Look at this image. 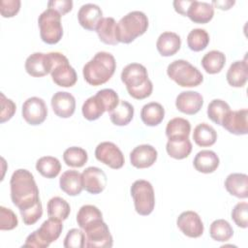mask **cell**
<instances>
[{
  "label": "cell",
  "instance_id": "c3c4849f",
  "mask_svg": "<svg viewBox=\"0 0 248 248\" xmlns=\"http://www.w3.org/2000/svg\"><path fill=\"white\" fill-rule=\"evenodd\" d=\"M21 2L19 0H1L0 1V13L3 17L15 16L19 9Z\"/></svg>",
  "mask_w": 248,
  "mask_h": 248
},
{
  "label": "cell",
  "instance_id": "2e32d148",
  "mask_svg": "<svg viewBox=\"0 0 248 248\" xmlns=\"http://www.w3.org/2000/svg\"><path fill=\"white\" fill-rule=\"evenodd\" d=\"M25 70L34 78H41L50 74L51 61L48 53L34 52L25 60Z\"/></svg>",
  "mask_w": 248,
  "mask_h": 248
},
{
  "label": "cell",
  "instance_id": "f907efd6",
  "mask_svg": "<svg viewBox=\"0 0 248 248\" xmlns=\"http://www.w3.org/2000/svg\"><path fill=\"white\" fill-rule=\"evenodd\" d=\"M191 2H192V0H175V1H173L172 4H173V8H174L175 12L186 16V13L188 11V8H189Z\"/></svg>",
  "mask_w": 248,
  "mask_h": 248
},
{
  "label": "cell",
  "instance_id": "7c38bea8",
  "mask_svg": "<svg viewBox=\"0 0 248 248\" xmlns=\"http://www.w3.org/2000/svg\"><path fill=\"white\" fill-rule=\"evenodd\" d=\"M21 113L28 124L33 126L40 125L47 116V108L42 98L31 97L23 103Z\"/></svg>",
  "mask_w": 248,
  "mask_h": 248
},
{
  "label": "cell",
  "instance_id": "7a4b0ae2",
  "mask_svg": "<svg viewBox=\"0 0 248 248\" xmlns=\"http://www.w3.org/2000/svg\"><path fill=\"white\" fill-rule=\"evenodd\" d=\"M121 80L134 99L142 100L152 93L153 84L148 78L147 70L140 63H131L124 67L121 72Z\"/></svg>",
  "mask_w": 248,
  "mask_h": 248
},
{
  "label": "cell",
  "instance_id": "d6986e66",
  "mask_svg": "<svg viewBox=\"0 0 248 248\" xmlns=\"http://www.w3.org/2000/svg\"><path fill=\"white\" fill-rule=\"evenodd\" d=\"M50 103L54 113L61 118H69L75 112L76 99L69 92L58 91L54 93Z\"/></svg>",
  "mask_w": 248,
  "mask_h": 248
},
{
  "label": "cell",
  "instance_id": "ab89813d",
  "mask_svg": "<svg viewBox=\"0 0 248 248\" xmlns=\"http://www.w3.org/2000/svg\"><path fill=\"white\" fill-rule=\"evenodd\" d=\"M230 110L231 108L227 102L221 99H214L208 104L207 116L215 124L222 125L224 117Z\"/></svg>",
  "mask_w": 248,
  "mask_h": 248
},
{
  "label": "cell",
  "instance_id": "d590c367",
  "mask_svg": "<svg viewBox=\"0 0 248 248\" xmlns=\"http://www.w3.org/2000/svg\"><path fill=\"white\" fill-rule=\"evenodd\" d=\"M36 170L46 178L56 177L61 170L59 160L52 156L41 157L36 163Z\"/></svg>",
  "mask_w": 248,
  "mask_h": 248
},
{
  "label": "cell",
  "instance_id": "44dd1931",
  "mask_svg": "<svg viewBox=\"0 0 248 248\" xmlns=\"http://www.w3.org/2000/svg\"><path fill=\"white\" fill-rule=\"evenodd\" d=\"M214 16V7L207 2H200L192 0L186 16H188L195 23H207Z\"/></svg>",
  "mask_w": 248,
  "mask_h": 248
},
{
  "label": "cell",
  "instance_id": "277c9868",
  "mask_svg": "<svg viewBox=\"0 0 248 248\" xmlns=\"http://www.w3.org/2000/svg\"><path fill=\"white\" fill-rule=\"evenodd\" d=\"M148 18L140 11H133L124 16L116 24V37L119 43L130 44L145 33Z\"/></svg>",
  "mask_w": 248,
  "mask_h": 248
},
{
  "label": "cell",
  "instance_id": "f35d334b",
  "mask_svg": "<svg viewBox=\"0 0 248 248\" xmlns=\"http://www.w3.org/2000/svg\"><path fill=\"white\" fill-rule=\"evenodd\" d=\"M63 160L69 167L81 168L86 164L88 155L83 148L78 146H72L64 151Z\"/></svg>",
  "mask_w": 248,
  "mask_h": 248
},
{
  "label": "cell",
  "instance_id": "7dc6e473",
  "mask_svg": "<svg viewBox=\"0 0 248 248\" xmlns=\"http://www.w3.org/2000/svg\"><path fill=\"white\" fill-rule=\"evenodd\" d=\"M0 96H1L0 122L4 123V122L10 120L14 116V114L16 110V106L11 99L6 98L3 93H0Z\"/></svg>",
  "mask_w": 248,
  "mask_h": 248
},
{
  "label": "cell",
  "instance_id": "e575fe53",
  "mask_svg": "<svg viewBox=\"0 0 248 248\" xmlns=\"http://www.w3.org/2000/svg\"><path fill=\"white\" fill-rule=\"evenodd\" d=\"M70 204L61 197H53L47 202V215L50 218L64 221L70 215Z\"/></svg>",
  "mask_w": 248,
  "mask_h": 248
},
{
  "label": "cell",
  "instance_id": "5bb4252c",
  "mask_svg": "<svg viewBox=\"0 0 248 248\" xmlns=\"http://www.w3.org/2000/svg\"><path fill=\"white\" fill-rule=\"evenodd\" d=\"M83 189L90 194L97 195L103 192L107 186V175L103 170L97 167H88L82 173Z\"/></svg>",
  "mask_w": 248,
  "mask_h": 248
},
{
  "label": "cell",
  "instance_id": "ba28073f",
  "mask_svg": "<svg viewBox=\"0 0 248 248\" xmlns=\"http://www.w3.org/2000/svg\"><path fill=\"white\" fill-rule=\"evenodd\" d=\"M51 61L50 76L53 82L61 87H72L78 80L75 69L70 65L68 58L61 52H48Z\"/></svg>",
  "mask_w": 248,
  "mask_h": 248
},
{
  "label": "cell",
  "instance_id": "ac0fdd59",
  "mask_svg": "<svg viewBox=\"0 0 248 248\" xmlns=\"http://www.w3.org/2000/svg\"><path fill=\"white\" fill-rule=\"evenodd\" d=\"M157 150L150 144H140L135 147L130 153L132 166L137 169L151 167L157 160Z\"/></svg>",
  "mask_w": 248,
  "mask_h": 248
},
{
  "label": "cell",
  "instance_id": "681fc988",
  "mask_svg": "<svg viewBox=\"0 0 248 248\" xmlns=\"http://www.w3.org/2000/svg\"><path fill=\"white\" fill-rule=\"evenodd\" d=\"M48 8L57 11L61 16L69 13L73 9V1L71 0H51L47 2Z\"/></svg>",
  "mask_w": 248,
  "mask_h": 248
},
{
  "label": "cell",
  "instance_id": "ffe728a7",
  "mask_svg": "<svg viewBox=\"0 0 248 248\" xmlns=\"http://www.w3.org/2000/svg\"><path fill=\"white\" fill-rule=\"evenodd\" d=\"M103 18L101 8L92 3L82 5L78 12V19L79 24L86 30L96 31V28Z\"/></svg>",
  "mask_w": 248,
  "mask_h": 248
},
{
  "label": "cell",
  "instance_id": "9c48e42d",
  "mask_svg": "<svg viewBox=\"0 0 248 248\" xmlns=\"http://www.w3.org/2000/svg\"><path fill=\"white\" fill-rule=\"evenodd\" d=\"M130 191L136 211L142 216L149 215L155 206V195L151 183L144 179L136 180Z\"/></svg>",
  "mask_w": 248,
  "mask_h": 248
},
{
  "label": "cell",
  "instance_id": "60d3db41",
  "mask_svg": "<svg viewBox=\"0 0 248 248\" xmlns=\"http://www.w3.org/2000/svg\"><path fill=\"white\" fill-rule=\"evenodd\" d=\"M209 44L208 33L202 28L191 30L187 36V45L193 51L203 50Z\"/></svg>",
  "mask_w": 248,
  "mask_h": 248
},
{
  "label": "cell",
  "instance_id": "3957f363",
  "mask_svg": "<svg viewBox=\"0 0 248 248\" xmlns=\"http://www.w3.org/2000/svg\"><path fill=\"white\" fill-rule=\"evenodd\" d=\"M116 69L115 58L107 51L97 52L82 69L85 81L93 86L106 83L110 79Z\"/></svg>",
  "mask_w": 248,
  "mask_h": 248
},
{
  "label": "cell",
  "instance_id": "836d02e7",
  "mask_svg": "<svg viewBox=\"0 0 248 248\" xmlns=\"http://www.w3.org/2000/svg\"><path fill=\"white\" fill-rule=\"evenodd\" d=\"M82 115L85 119L89 121H93L98 119L100 116L104 114L106 110V107L102 100L97 96H91L89 97L82 105L81 108Z\"/></svg>",
  "mask_w": 248,
  "mask_h": 248
},
{
  "label": "cell",
  "instance_id": "52a82bcc",
  "mask_svg": "<svg viewBox=\"0 0 248 248\" xmlns=\"http://www.w3.org/2000/svg\"><path fill=\"white\" fill-rule=\"evenodd\" d=\"M61 15L51 9L45 10L38 18L40 36L43 42L48 45L57 44L63 36V27L61 24Z\"/></svg>",
  "mask_w": 248,
  "mask_h": 248
},
{
  "label": "cell",
  "instance_id": "8992f818",
  "mask_svg": "<svg viewBox=\"0 0 248 248\" xmlns=\"http://www.w3.org/2000/svg\"><path fill=\"white\" fill-rule=\"evenodd\" d=\"M63 231L62 221L48 218L41 227L31 232L25 240L23 247H35V248H46L51 242L57 240Z\"/></svg>",
  "mask_w": 248,
  "mask_h": 248
},
{
  "label": "cell",
  "instance_id": "8fae6325",
  "mask_svg": "<svg viewBox=\"0 0 248 248\" xmlns=\"http://www.w3.org/2000/svg\"><path fill=\"white\" fill-rule=\"evenodd\" d=\"M95 157L101 163L111 169H121L125 163L124 155L119 147L110 141L99 143L95 149Z\"/></svg>",
  "mask_w": 248,
  "mask_h": 248
},
{
  "label": "cell",
  "instance_id": "816d5d0a",
  "mask_svg": "<svg viewBox=\"0 0 248 248\" xmlns=\"http://www.w3.org/2000/svg\"><path fill=\"white\" fill-rule=\"evenodd\" d=\"M235 1H232V0H226V1H223V0H213L211 2V5L215 6L216 8L220 9V10H229L231 9L233 5H234Z\"/></svg>",
  "mask_w": 248,
  "mask_h": 248
},
{
  "label": "cell",
  "instance_id": "b9f144b4",
  "mask_svg": "<svg viewBox=\"0 0 248 248\" xmlns=\"http://www.w3.org/2000/svg\"><path fill=\"white\" fill-rule=\"evenodd\" d=\"M232 219L237 227L246 229L248 227V203L241 202L236 203L232 210Z\"/></svg>",
  "mask_w": 248,
  "mask_h": 248
},
{
  "label": "cell",
  "instance_id": "30bf717a",
  "mask_svg": "<svg viewBox=\"0 0 248 248\" xmlns=\"http://www.w3.org/2000/svg\"><path fill=\"white\" fill-rule=\"evenodd\" d=\"M83 231L86 248H110L112 246V236L103 219L86 226Z\"/></svg>",
  "mask_w": 248,
  "mask_h": 248
},
{
  "label": "cell",
  "instance_id": "ee69618b",
  "mask_svg": "<svg viewBox=\"0 0 248 248\" xmlns=\"http://www.w3.org/2000/svg\"><path fill=\"white\" fill-rule=\"evenodd\" d=\"M18 225V220L16 213L5 206H0V230H14Z\"/></svg>",
  "mask_w": 248,
  "mask_h": 248
},
{
  "label": "cell",
  "instance_id": "cb8c5ba5",
  "mask_svg": "<svg viewBox=\"0 0 248 248\" xmlns=\"http://www.w3.org/2000/svg\"><path fill=\"white\" fill-rule=\"evenodd\" d=\"M181 46V39L174 32H163L156 43V47L162 56H171L175 54Z\"/></svg>",
  "mask_w": 248,
  "mask_h": 248
},
{
  "label": "cell",
  "instance_id": "484cf974",
  "mask_svg": "<svg viewBox=\"0 0 248 248\" xmlns=\"http://www.w3.org/2000/svg\"><path fill=\"white\" fill-rule=\"evenodd\" d=\"M248 66L246 58L244 60H237L231 64L226 78L228 83L232 87H243L248 78Z\"/></svg>",
  "mask_w": 248,
  "mask_h": 248
},
{
  "label": "cell",
  "instance_id": "d4e9b609",
  "mask_svg": "<svg viewBox=\"0 0 248 248\" xmlns=\"http://www.w3.org/2000/svg\"><path fill=\"white\" fill-rule=\"evenodd\" d=\"M219 157L212 150H202L194 158L193 165L196 170L202 173H211L219 166Z\"/></svg>",
  "mask_w": 248,
  "mask_h": 248
},
{
  "label": "cell",
  "instance_id": "83f0119b",
  "mask_svg": "<svg viewBox=\"0 0 248 248\" xmlns=\"http://www.w3.org/2000/svg\"><path fill=\"white\" fill-rule=\"evenodd\" d=\"M165 117V109L163 106L157 102L145 104L140 110V118L146 126H157Z\"/></svg>",
  "mask_w": 248,
  "mask_h": 248
},
{
  "label": "cell",
  "instance_id": "9a60e30c",
  "mask_svg": "<svg viewBox=\"0 0 248 248\" xmlns=\"http://www.w3.org/2000/svg\"><path fill=\"white\" fill-rule=\"evenodd\" d=\"M248 110L241 108L238 110H230L222 121V126L231 134L246 135L248 133Z\"/></svg>",
  "mask_w": 248,
  "mask_h": 248
},
{
  "label": "cell",
  "instance_id": "6da1fadb",
  "mask_svg": "<svg viewBox=\"0 0 248 248\" xmlns=\"http://www.w3.org/2000/svg\"><path fill=\"white\" fill-rule=\"evenodd\" d=\"M10 187L12 202L19 210L31 207L40 202L39 189L34 176L25 169H18L14 171L10 180Z\"/></svg>",
  "mask_w": 248,
  "mask_h": 248
},
{
  "label": "cell",
  "instance_id": "f6af8a7d",
  "mask_svg": "<svg viewBox=\"0 0 248 248\" xmlns=\"http://www.w3.org/2000/svg\"><path fill=\"white\" fill-rule=\"evenodd\" d=\"M22 221L25 225H34L43 215V207L41 201L38 202L36 204H34L31 207L19 210Z\"/></svg>",
  "mask_w": 248,
  "mask_h": 248
},
{
  "label": "cell",
  "instance_id": "f546056e",
  "mask_svg": "<svg viewBox=\"0 0 248 248\" xmlns=\"http://www.w3.org/2000/svg\"><path fill=\"white\" fill-rule=\"evenodd\" d=\"M190 132V122L182 117H174L170 119L166 127V135L169 140L188 139Z\"/></svg>",
  "mask_w": 248,
  "mask_h": 248
},
{
  "label": "cell",
  "instance_id": "603a6c76",
  "mask_svg": "<svg viewBox=\"0 0 248 248\" xmlns=\"http://www.w3.org/2000/svg\"><path fill=\"white\" fill-rule=\"evenodd\" d=\"M226 190L232 196L239 199L248 197V176L245 173H231L225 180Z\"/></svg>",
  "mask_w": 248,
  "mask_h": 248
},
{
  "label": "cell",
  "instance_id": "4dcf8cb0",
  "mask_svg": "<svg viewBox=\"0 0 248 248\" xmlns=\"http://www.w3.org/2000/svg\"><path fill=\"white\" fill-rule=\"evenodd\" d=\"M109 113L110 121L116 126H125L134 116V107L127 101L120 100L119 104Z\"/></svg>",
  "mask_w": 248,
  "mask_h": 248
},
{
  "label": "cell",
  "instance_id": "74e56055",
  "mask_svg": "<svg viewBox=\"0 0 248 248\" xmlns=\"http://www.w3.org/2000/svg\"><path fill=\"white\" fill-rule=\"evenodd\" d=\"M209 234L215 241L226 242L232 236L233 230L228 221L224 219H217L211 223Z\"/></svg>",
  "mask_w": 248,
  "mask_h": 248
},
{
  "label": "cell",
  "instance_id": "bcb514c9",
  "mask_svg": "<svg viewBox=\"0 0 248 248\" xmlns=\"http://www.w3.org/2000/svg\"><path fill=\"white\" fill-rule=\"evenodd\" d=\"M96 95L102 100L106 107V110L110 112L113 108H116V106L119 104V97L117 93L110 88H105L102 90H99Z\"/></svg>",
  "mask_w": 248,
  "mask_h": 248
},
{
  "label": "cell",
  "instance_id": "d6a6232c",
  "mask_svg": "<svg viewBox=\"0 0 248 248\" xmlns=\"http://www.w3.org/2000/svg\"><path fill=\"white\" fill-rule=\"evenodd\" d=\"M166 150L171 158L181 160L190 155L192 151V143L189 138L169 140L166 145Z\"/></svg>",
  "mask_w": 248,
  "mask_h": 248
},
{
  "label": "cell",
  "instance_id": "7bdbcfd3",
  "mask_svg": "<svg viewBox=\"0 0 248 248\" xmlns=\"http://www.w3.org/2000/svg\"><path fill=\"white\" fill-rule=\"evenodd\" d=\"M65 248H83L85 247V233L81 230L72 229L70 230L63 243Z\"/></svg>",
  "mask_w": 248,
  "mask_h": 248
},
{
  "label": "cell",
  "instance_id": "7402d4cb",
  "mask_svg": "<svg viewBox=\"0 0 248 248\" xmlns=\"http://www.w3.org/2000/svg\"><path fill=\"white\" fill-rule=\"evenodd\" d=\"M59 185L61 190L69 196L79 195L83 189L81 173L75 170L64 171L59 179Z\"/></svg>",
  "mask_w": 248,
  "mask_h": 248
},
{
  "label": "cell",
  "instance_id": "4fadbf2b",
  "mask_svg": "<svg viewBox=\"0 0 248 248\" xmlns=\"http://www.w3.org/2000/svg\"><path fill=\"white\" fill-rule=\"evenodd\" d=\"M178 229L188 237L197 238L203 233V224L199 214L192 210L182 212L176 220Z\"/></svg>",
  "mask_w": 248,
  "mask_h": 248
},
{
  "label": "cell",
  "instance_id": "1f68e13d",
  "mask_svg": "<svg viewBox=\"0 0 248 248\" xmlns=\"http://www.w3.org/2000/svg\"><path fill=\"white\" fill-rule=\"evenodd\" d=\"M202 66L203 70L210 75L221 72L226 63V56L222 51L211 50L202 58Z\"/></svg>",
  "mask_w": 248,
  "mask_h": 248
},
{
  "label": "cell",
  "instance_id": "8d00e7d4",
  "mask_svg": "<svg viewBox=\"0 0 248 248\" xmlns=\"http://www.w3.org/2000/svg\"><path fill=\"white\" fill-rule=\"evenodd\" d=\"M103 219L101 210L92 204L82 205L77 214V222L80 229H84L86 226Z\"/></svg>",
  "mask_w": 248,
  "mask_h": 248
},
{
  "label": "cell",
  "instance_id": "4316f807",
  "mask_svg": "<svg viewBox=\"0 0 248 248\" xmlns=\"http://www.w3.org/2000/svg\"><path fill=\"white\" fill-rule=\"evenodd\" d=\"M117 22L113 17H103L99 22L96 32L101 42L106 45H117L119 42L116 37Z\"/></svg>",
  "mask_w": 248,
  "mask_h": 248
},
{
  "label": "cell",
  "instance_id": "f1b7e54d",
  "mask_svg": "<svg viewBox=\"0 0 248 248\" xmlns=\"http://www.w3.org/2000/svg\"><path fill=\"white\" fill-rule=\"evenodd\" d=\"M193 140L195 143L202 147L211 146L216 142L217 133L215 129L207 123L198 124L193 132Z\"/></svg>",
  "mask_w": 248,
  "mask_h": 248
},
{
  "label": "cell",
  "instance_id": "e0dca14e",
  "mask_svg": "<svg viewBox=\"0 0 248 248\" xmlns=\"http://www.w3.org/2000/svg\"><path fill=\"white\" fill-rule=\"evenodd\" d=\"M203 105L202 96L197 91H183L179 93L175 100L176 108L188 115L196 114Z\"/></svg>",
  "mask_w": 248,
  "mask_h": 248
},
{
  "label": "cell",
  "instance_id": "5b68a950",
  "mask_svg": "<svg viewBox=\"0 0 248 248\" xmlns=\"http://www.w3.org/2000/svg\"><path fill=\"white\" fill-rule=\"evenodd\" d=\"M167 74L181 87H195L203 80V76L198 68L183 59H177L169 64Z\"/></svg>",
  "mask_w": 248,
  "mask_h": 248
}]
</instances>
